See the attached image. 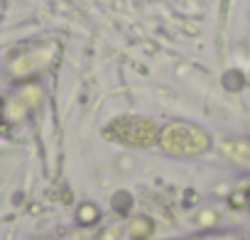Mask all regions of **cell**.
Returning a JSON list of instances; mask_svg holds the SVG:
<instances>
[{"instance_id": "1", "label": "cell", "mask_w": 250, "mask_h": 240, "mask_svg": "<svg viewBox=\"0 0 250 240\" xmlns=\"http://www.w3.org/2000/svg\"><path fill=\"white\" fill-rule=\"evenodd\" d=\"M160 142L165 147V152L177 155V157H189V155H201L208 150L211 138L196 128V125H187V123H172L162 130Z\"/></svg>"}, {"instance_id": "2", "label": "cell", "mask_w": 250, "mask_h": 240, "mask_svg": "<svg viewBox=\"0 0 250 240\" xmlns=\"http://www.w3.org/2000/svg\"><path fill=\"white\" fill-rule=\"evenodd\" d=\"M105 135L125 147H150L157 140V125L147 118L125 115L105 128Z\"/></svg>"}, {"instance_id": "3", "label": "cell", "mask_w": 250, "mask_h": 240, "mask_svg": "<svg viewBox=\"0 0 250 240\" xmlns=\"http://www.w3.org/2000/svg\"><path fill=\"white\" fill-rule=\"evenodd\" d=\"M223 152L233 162H238L243 167H250V142H226L223 145Z\"/></svg>"}]
</instances>
